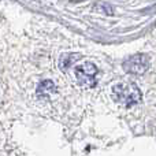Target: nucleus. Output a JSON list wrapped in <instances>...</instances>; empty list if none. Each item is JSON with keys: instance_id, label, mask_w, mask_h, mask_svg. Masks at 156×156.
Returning a JSON list of instances; mask_svg holds the SVG:
<instances>
[{"instance_id": "1", "label": "nucleus", "mask_w": 156, "mask_h": 156, "mask_svg": "<svg viewBox=\"0 0 156 156\" xmlns=\"http://www.w3.org/2000/svg\"><path fill=\"white\" fill-rule=\"evenodd\" d=\"M111 96L125 107H132L141 101V92L134 83H115L111 88Z\"/></svg>"}, {"instance_id": "2", "label": "nucleus", "mask_w": 156, "mask_h": 156, "mask_svg": "<svg viewBox=\"0 0 156 156\" xmlns=\"http://www.w3.org/2000/svg\"><path fill=\"white\" fill-rule=\"evenodd\" d=\"M97 67L90 62H85L82 65H77L74 67V77L80 86L82 88H93L96 85Z\"/></svg>"}, {"instance_id": "3", "label": "nucleus", "mask_w": 156, "mask_h": 156, "mask_svg": "<svg viewBox=\"0 0 156 156\" xmlns=\"http://www.w3.org/2000/svg\"><path fill=\"white\" fill-rule=\"evenodd\" d=\"M151 60H149L148 55L145 54H137L130 56L123 63V70L129 74H136V76H141L149 69Z\"/></svg>"}, {"instance_id": "4", "label": "nucleus", "mask_w": 156, "mask_h": 156, "mask_svg": "<svg viewBox=\"0 0 156 156\" xmlns=\"http://www.w3.org/2000/svg\"><path fill=\"white\" fill-rule=\"evenodd\" d=\"M81 58V55H77V54H67V55H63L60 58V63H59V67L60 70L66 71L69 67L73 66V63H76V60H78Z\"/></svg>"}, {"instance_id": "5", "label": "nucleus", "mask_w": 156, "mask_h": 156, "mask_svg": "<svg viewBox=\"0 0 156 156\" xmlns=\"http://www.w3.org/2000/svg\"><path fill=\"white\" fill-rule=\"evenodd\" d=\"M55 85L52 81L49 80H45L43 81V82L38 85V89H37V93L41 94V96H49V94H52V92H55Z\"/></svg>"}]
</instances>
